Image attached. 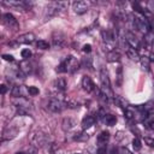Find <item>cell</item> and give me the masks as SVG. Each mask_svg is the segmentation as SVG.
Segmentation results:
<instances>
[{"label": "cell", "mask_w": 154, "mask_h": 154, "mask_svg": "<svg viewBox=\"0 0 154 154\" xmlns=\"http://www.w3.org/2000/svg\"><path fill=\"white\" fill-rule=\"evenodd\" d=\"M75 125H76V122H75L73 119H71V118H65V119L63 120V129H64L65 131H69V130L73 129Z\"/></svg>", "instance_id": "obj_19"}, {"label": "cell", "mask_w": 154, "mask_h": 154, "mask_svg": "<svg viewBox=\"0 0 154 154\" xmlns=\"http://www.w3.org/2000/svg\"><path fill=\"white\" fill-rule=\"evenodd\" d=\"M20 55H22V58H24V59L26 60V59H29V58L31 57V51H30V49H28V48H25V49H22V52H20Z\"/></svg>", "instance_id": "obj_26"}, {"label": "cell", "mask_w": 154, "mask_h": 154, "mask_svg": "<svg viewBox=\"0 0 154 154\" xmlns=\"http://www.w3.org/2000/svg\"><path fill=\"white\" fill-rule=\"evenodd\" d=\"M83 65H85V66H88V67L90 69V67H91V59H90V58L84 59V60H83Z\"/></svg>", "instance_id": "obj_35"}, {"label": "cell", "mask_w": 154, "mask_h": 154, "mask_svg": "<svg viewBox=\"0 0 154 154\" xmlns=\"http://www.w3.org/2000/svg\"><path fill=\"white\" fill-rule=\"evenodd\" d=\"M11 94L14 97H25L29 95V89H25L24 85H14L11 90Z\"/></svg>", "instance_id": "obj_9"}, {"label": "cell", "mask_w": 154, "mask_h": 154, "mask_svg": "<svg viewBox=\"0 0 154 154\" xmlns=\"http://www.w3.org/2000/svg\"><path fill=\"white\" fill-rule=\"evenodd\" d=\"M140 60L142 61V65H143V67L146 66V70H148V69H149V59L144 57V58H142V59H140Z\"/></svg>", "instance_id": "obj_29"}, {"label": "cell", "mask_w": 154, "mask_h": 154, "mask_svg": "<svg viewBox=\"0 0 154 154\" xmlns=\"http://www.w3.org/2000/svg\"><path fill=\"white\" fill-rule=\"evenodd\" d=\"M144 41L149 45H154V32L153 31H149L144 35Z\"/></svg>", "instance_id": "obj_24"}, {"label": "cell", "mask_w": 154, "mask_h": 154, "mask_svg": "<svg viewBox=\"0 0 154 154\" xmlns=\"http://www.w3.org/2000/svg\"><path fill=\"white\" fill-rule=\"evenodd\" d=\"M134 26L140 31L144 32V35L150 31V24L144 17V14H136L134 17Z\"/></svg>", "instance_id": "obj_3"}, {"label": "cell", "mask_w": 154, "mask_h": 154, "mask_svg": "<svg viewBox=\"0 0 154 154\" xmlns=\"http://www.w3.org/2000/svg\"><path fill=\"white\" fill-rule=\"evenodd\" d=\"M67 5H69V4L65 2V1H54V2H51V4L46 7V16H48V17L55 16V14H58L61 10H65Z\"/></svg>", "instance_id": "obj_4"}, {"label": "cell", "mask_w": 154, "mask_h": 154, "mask_svg": "<svg viewBox=\"0 0 154 154\" xmlns=\"http://www.w3.org/2000/svg\"><path fill=\"white\" fill-rule=\"evenodd\" d=\"M66 107H69V108H73V109H76V108H78L79 107V102H77L76 100H73V99H69V100H66Z\"/></svg>", "instance_id": "obj_22"}, {"label": "cell", "mask_w": 154, "mask_h": 154, "mask_svg": "<svg viewBox=\"0 0 154 154\" xmlns=\"http://www.w3.org/2000/svg\"><path fill=\"white\" fill-rule=\"evenodd\" d=\"M122 79H123V70H122V66H118L117 69V85L118 87L122 85Z\"/></svg>", "instance_id": "obj_25"}, {"label": "cell", "mask_w": 154, "mask_h": 154, "mask_svg": "<svg viewBox=\"0 0 154 154\" xmlns=\"http://www.w3.org/2000/svg\"><path fill=\"white\" fill-rule=\"evenodd\" d=\"M108 140H109V132L108 131H101L100 135L97 136V143L100 146H106Z\"/></svg>", "instance_id": "obj_18"}, {"label": "cell", "mask_w": 154, "mask_h": 154, "mask_svg": "<svg viewBox=\"0 0 154 154\" xmlns=\"http://www.w3.org/2000/svg\"><path fill=\"white\" fill-rule=\"evenodd\" d=\"M82 87L87 93H91L95 90V84L91 81V78L89 76H83L82 78Z\"/></svg>", "instance_id": "obj_10"}, {"label": "cell", "mask_w": 154, "mask_h": 154, "mask_svg": "<svg viewBox=\"0 0 154 154\" xmlns=\"http://www.w3.org/2000/svg\"><path fill=\"white\" fill-rule=\"evenodd\" d=\"M48 142V137L42 132H35L31 137V143L35 147H42Z\"/></svg>", "instance_id": "obj_6"}, {"label": "cell", "mask_w": 154, "mask_h": 154, "mask_svg": "<svg viewBox=\"0 0 154 154\" xmlns=\"http://www.w3.org/2000/svg\"><path fill=\"white\" fill-rule=\"evenodd\" d=\"M125 117L128 119H132V118H135V113L132 111H130V109H125Z\"/></svg>", "instance_id": "obj_30"}, {"label": "cell", "mask_w": 154, "mask_h": 154, "mask_svg": "<svg viewBox=\"0 0 154 154\" xmlns=\"http://www.w3.org/2000/svg\"><path fill=\"white\" fill-rule=\"evenodd\" d=\"M6 90H7L6 85H5V84H1V94H5V93H6Z\"/></svg>", "instance_id": "obj_36"}, {"label": "cell", "mask_w": 154, "mask_h": 154, "mask_svg": "<svg viewBox=\"0 0 154 154\" xmlns=\"http://www.w3.org/2000/svg\"><path fill=\"white\" fill-rule=\"evenodd\" d=\"M125 41L128 42L129 46H131V47L135 48V49H137V48L140 47V41L137 40V37H136L132 32H126V34H125Z\"/></svg>", "instance_id": "obj_13"}, {"label": "cell", "mask_w": 154, "mask_h": 154, "mask_svg": "<svg viewBox=\"0 0 154 154\" xmlns=\"http://www.w3.org/2000/svg\"><path fill=\"white\" fill-rule=\"evenodd\" d=\"M102 120H103V122L106 123V125H108V126H113V125H116V123H117V118H116V116H113V114H106Z\"/></svg>", "instance_id": "obj_20"}, {"label": "cell", "mask_w": 154, "mask_h": 154, "mask_svg": "<svg viewBox=\"0 0 154 154\" xmlns=\"http://www.w3.org/2000/svg\"><path fill=\"white\" fill-rule=\"evenodd\" d=\"M83 52L84 53H90L91 52V46L90 45H84L83 46Z\"/></svg>", "instance_id": "obj_34"}, {"label": "cell", "mask_w": 154, "mask_h": 154, "mask_svg": "<svg viewBox=\"0 0 154 154\" xmlns=\"http://www.w3.org/2000/svg\"><path fill=\"white\" fill-rule=\"evenodd\" d=\"M2 20L6 25H8L10 28H18V22L17 19L11 14V13H5L2 14Z\"/></svg>", "instance_id": "obj_12"}, {"label": "cell", "mask_w": 154, "mask_h": 154, "mask_svg": "<svg viewBox=\"0 0 154 154\" xmlns=\"http://www.w3.org/2000/svg\"><path fill=\"white\" fill-rule=\"evenodd\" d=\"M144 142H146V144H148L149 147H154V138L144 137Z\"/></svg>", "instance_id": "obj_31"}, {"label": "cell", "mask_w": 154, "mask_h": 154, "mask_svg": "<svg viewBox=\"0 0 154 154\" xmlns=\"http://www.w3.org/2000/svg\"><path fill=\"white\" fill-rule=\"evenodd\" d=\"M65 107H66V103L63 100L58 99V97H52L49 100V102H48V109L52 111V112H54V113L61 112Z\"/></svg>", "instance_id": "obj_5"}, {"label": "cell", "mask_w": 154, "mask_h": 154, "mask_svg": "<svg viewBox=\"0 0 154 154\" xmlns=\"http://www.w3.org/2000/svg\"><path fill=\"white\" fill-rule=\"evenodd\" d=\"M78 67H79V63L77 58L70 55L57 67V71L58 72H75L76 70H78Z\"/></svg>", "instance_id": "obj_1"}, {"label": "cell", "mask_w": 154, "mask_h": 154, "mask_svg": "<svg viewBox=\"0 0 154 154\" xmlns=\"http://www.w3.org/2000/svg\"><path fill=\"white\" fill-rule=\"evenodd\" d=\"M28 89H29V95H31V96H35L40 93L38 88H36V87H29Z\"/></svg>", "instance_id": "obj_28"}, {"label": "cell", "mask_w": 154, "mask_h": 154, "mask_svg": "<svg viewBox=\"0 0 154 154\" xmlns=\"http://www.w3.org/2000/svg\"><path fill=\"white\" fill-rule=\"evenodd\" d=\"M35 34L34 32H25L23 35H20L19 37H17V43H32L35 41Z\"/></svg>", "instance_id": "obj_11"}, {"label": "cell", "mask_w": 154, "mask_h": 154, "mask_svg": "<svg viewBox=\"0 0 154 154\" xmlns=\"http://www.w3.org/2000/svg\"><path fill=\"white\" fill-rule=\"evenodd\" d=\"M16 154H26V153H24V152H17Z\"/></svg>", "instance_id": "obj_38"}, {"label": "cell", "mask_w": 154, "mask_h": 154, "mask_svg": "<svg viewBox=\"0 0 154 154\" xmlns=\"http://www.w3.org/2000/svg\"><path fill=\"white\" fill-rule=\"evenodd\" d=\"M119 58H120V54L116 51H111L107 53V60L108 61H118Z\"/></svg>", "instance_id": "obj_21"}, {"label": "cell", "mask_w": 154, "mask_h": 154, "mask_svg": "<svg viewBox=\"0 0 154 154\" xmlns=\"http://www.w3.org/2000/svg\"><path fill=\"white\" fill-rule=\"evenodd\" d=\"M53 87H54L55 89L60 90V91H64V90L66 89V87H67L66 79H65V78H63V77H58V78L54 81V83H53Z\"/></svg>", "instance_id": "obj_16"}, {"label": "cell", "mask_w": 154, "mask_h": 154, "mask_svg": "<svg viewBox=\"0 0 154 154\" xmlns=\"http://www.w3.org/2000/svg\"><path fill=\"white\" fill-rule=\"evenodd\" d=\"M76 154H81V153H76Z\"/></svg>", "instance_id": "obj_39"}, {"label": "cell", "mask_w": 154, "mask_h": 154, "mask_svg": "<svg viewBox=\"0 0 154 154\" xmlns=\"http://www.w3.org/2000/svg\"><path fill=\"white\" fill-rule=\"evenodd\" d=\"M125 52H126V55H128L131 60H134V61H140V55H138L137 51H136L135 48H132L131 46H129L128 43H126V49H125Z\"/></svg>", "instance_id": "obj_15"}, {"label": "cell", "mask_w": 154, "mask_h": 154, "mask_svg": "<svg viewBox=\"0 0 154 154\" xmlns=\"http://www.w3.org/2000/svg\"><path fill=\"white\" fill-rule=\"evenodd\" d=\"M2 59L6 61H13V57L11 54H2Z\"/></svg>", "instance_id": "obj_32"}, {"label": "cell", "mask_w": 154, "mask_h": 154, "mask_svg": "<svg viewBox=\"0 0 154 154\" xmlns=\"http://www.w3.org/2000/svg\"><path fill=\"white\" fill-rule=\"evenodd\" d=\"M119 154H132L128 148H124V147H122L120 149H119Z\"/></svg>", "instance_id": "obj_33"}, {"label": "cell", "mask_w": 154, "mask_h": 154, "mask_svg": "<svg viewBox=\"0 0 154 154\" xmlns=\"http://www.w3.org/2000/svg\"><path fill=\"white\" fill-rule=\"evenodd\" d=\"M106 154H116V149L114 148H111L108 152H106Z\"/></svg>", "instance_id": "obj_37"}, {"label": "cell", "mask_w": 154, "mask_h": 154, "mask_svg": "<svg viewBox=\"0 0 154 154\" xmlns=\"http://www.w3.org/2000/svg\"><path fill=\"white\" fill-rule=\"evenodd\" d=\"M95 120H96V118H95L94 116H87V117H84L83 120H82V128H83V129L90 128L91 125H94Z\"/></svg>", "instance_id": "obj_17"}, {"label": "cell", "mask_w": 154, "mask_h": 154, "mask_svg": "<svg viewBox=\"0 0 154 154\" xmlns=\"http://www.w3.org/2000/svg\"><path fill=\"white\" fill-rule=\"evenodd\" d=\"M52 45L57 49H61L65 46V36L61 32H55L52 36Z\"/></svg>", "instance_id": "obj_8"}, {"label": "cell", "mask_w": 154, "mask_h": 154, "mask_svg": "<svg viewBox=\"0 0 154 154\" xmlns=\"http://www.w3.org/2000/svg\"><path fill=\"white\" fill-rule=\"evenodd\" d=\"M132 147H134V149H135V150H140V149H141V147H142L141 141H140L138 138H134V140H132Z\"/></svg>", "instance_id": "obj_27"}, {"label": "cell", "mask_w": 154, "mask_h": 154, "mask_svg": "<svg viewBox=\"0 0 154 154\" xmlns=\"http://www.w3.org/2000/svg\"><path fill=\"white\" fill-rule=\"evenodd\" d=\"M13 103L17 107H19L20 109H25V111L30 107V102H28L25 97H14L13 99Z\"/></svg>", "instance_id": "obj_14"}, {"label": "cell", "mask_w": 154, "mask_h": 154, "mask_svg": "<svg viewBox=\"0 0 154 154\" xmlns=\"http://www.w3.org/2000/svg\"><path fill=\"white\" fill-rule=\"evenodd\" d=\"M90 5H91L90 1H76L73 2V11L77 14H83L89 10Z\"/></svg>", "instance_id": "obj_7"}, {"label": "cell", "mask_w": 154, "mask_h": 154, "mask_svg": "<svg viewBox=\"0 0 154 154\" xmlns=\"http://www.w3.org/2000/svg\"><path fill=\"white\" fill-rule=\"evenodd\" d=\"M36 47L40 48V49H48L49 48V43L47 41H45V40H38L36 42Z\"/></svg>", "instance_id": "obj_23"}, {"label": "cell", "mask_w": 154, "mask_h": 154, "mask_svg": "<svg viewBox=\"0 0 154 154\" xmlns=\"http://www.w3.org/2000/svg\"><path fill=\"white\" fill-rule=\"evenodd\" d=\"M100 79H101V91L109 99V97H113V93H112V89H111V82H109V78H108V73L106 71V69H101L100 71Z\"/></svg>", "instance_id": "obj_2"}]
</instances>
